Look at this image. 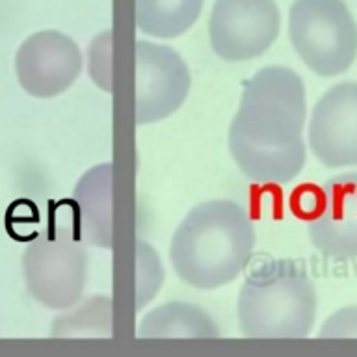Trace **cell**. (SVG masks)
Listing matches in <instances>:
<instances>
[{
  "mask_svg": "<svg viewBox=\"0 0 357 357\" xmlns=\"http://www.w3.org/2000/svg\"><path fill=\"white\" fill-rule=\"evenodd\" d=\"M305 84L294 69L262 67L242 88L238 110L229 125L231 156L245 177L259 184H287L307 160L303 127Z\"/></svg>",
  "mask_w": 357,
  "mask_h": 357,
  "instance_id": "obj_1",
  "label": "cell"
},
{
  "mask_svg": "<svg viewBox=\"0 0 357 357\" xmlns=\"http://www.w3.org/2000/svg\"><path fill=\"white\" fill-rule=\"evenodd\" d=\"M253 248L255 225L244 206L231 199H208L181 220L169 242V261L183 283L212 290L244 272Z\"/></svg>",
  "mask_w": 357,
  "mask_h": 357,
  "instance_id": "obj_2",
  "label": "cell"
},
{
  "mask_svg": "<svg viewBox=\"0 0 357 357\" xmlns=\"http://www.w3.org/2000/svg\"><path fill=\"white\" fill-rule=\"evenodd\" d=\"M317 309V284L294 259L257 264L236 301L240 331L248 339H305Z\"/></svg>",
  "mask_w": 357,
  "mask_h": 357,
  "instance_id": "obj_3",
  "label": "cell"
},
{
  "mask_svg": "<svg viewBox=\"0 0 357 357\" xmlns=\"http://www.w3.org/2000/svg\"><path fill=\"white\" fill-rule=\"evenodd\" d=\"M289 38L300 60L322 78L342 75L357 58V22L344 0H294Z\"/></svg>",
  "mask_w": 357,
  "mask_h": 357,
  "instance_id": "obj_4",
  "label": "cell"
},
{
  "mask_svg": "<svg viewBox=\"0 0 357 357\" xmlns=\"http://www.w3.org/2000/svg\"><path fill=\"white\" fill-rule=\"evenodd\" d=\"M22 273L33 300L52 311L80 301L88 279L86 242L69 225H49L26 245Z\"/></svg>",
  "mask_w": 357,
  "mask_h": 357,
  "instance_id": "obj_5",
  "label": "cell"
},
{
  "mask_svg": "<svg viewBox=\"0 0 357 357\" xmlns=\"http://www.w3.org/2000/svg\"><path fill=\"white\" fill-rule=\"evenodd\" d=\"M275 0H216L208 19L212 50L225 61H248L264 54L279 36Z\"/></svg>",
  "mask_w": 357,
  "mask_h": 357,
  "instance_id": "obj_6",
  "label": "cell"
},
{
  "mask_svg": "<svg viewBox=\"0 0 357 357\" xmlns=\"http://www.w3.org/2000/svg\"><path fill=\"white\" fill-rule=\"evenodd\" d=\"M192 75L177 50L167 45L136 43V123L153 125L183 106Z\"/></svg>",
  "mask_w": 357,
  "mask_h": 357,
  "instance_id": "obj_7",
  "label": "cell"
},
{
  "mask_svg": "<svg viewBox=\"0 0 357 357\" xmlns=\"http://www.w3.org/2000/svg\"><path fill=\"white\" fill-rule=\"evenodd\" d=\"M82 71V52L69 36L41 30L22 41L15 54V73L21 88L32 97L50 99L77 82Z\"/></svg>",
  "mask_w": 357,
  "mask_h": 357,
  "instance_id": "obj_8",
  "label": "cell"
},
{
  "mask_svg": "<svg viewBox=\"0 0 357 357\" xmlns=\"http://www.w3.org/2000/svg\"><path fill=\"white\" fill-rule=\"evenodd\" d=\"M307 233L324 257L357 259V172L335 175L320 186Z\"/></svg>",
  "mask_w": 357,
  "mask_h": 357,
  "instance_id": "obj_9",
  "label": "cell"
},
{
  "mask_svg": "<svg viewBox=\"0 0 357 357\" xmlns=\"http://www.w3.org/2000/svg\"><path fill=\"white\" fill-rule=\"evenodd\" d=\"M309 147L326 167L357 166V82L331 86L309 119Z\"/></svg>",
  "mask_w": 357,
  "mask_h": 357,
  "instance_id": "obj_10",
  "label": "cell"
},
{
  "mask_svg": "<svg viewBox=\"0 0 357 357\" xmlns=\"http://www.w3.org/2000/svg\"><path fill=\"white\" fill-rule=\"evenodd\" d=\"M112 162L84 173L73 192L80 238L95 248H112Z\"/></svg>",
  "mask_w": 357,
  "mask_h": 357,
  "instance_id": "obj_11",
  "label": "cell"
},
{
  "mask_svg": "<svg viewBox=\"0 0 357 357\" xmlns=\"http://www.w3.org/2000/svg\"><path fill=\"white\" fill-rule=\"evenodd\" d=\"M139 339H216L220 328L203 307L169 301L147 312L138 326Z\"/></svg>",
  "mask_w": 357,
  "mask_h": 357,
  "instance_id": "obj_12",
  "label": "cell"
},
{
  "mask_svg": "<svg viewBox=\"0 0 357 357\" xmlns=\"http://www.w3.org/2000/svg\"><path fill=\"white\" fill-rule=\"evenodd\" d=\"M203 2L205 0H136V26L153 38H178L199 19Z\"/></svg>",
  "mask_w": 357,
  "mask_h": 357,
  "instance_id": "obj_13",
  "label": "cell"
},
{
  "mask_svg": "<svg viewBox=\"0 0 357 357\" xmlns=\"http://www.w3.org/2000/svg\"><path fill=\"white\" fill-rule=\"evenodd\" d=\"M110 337L112 303L108 296H95L77 311L58 317L52 324V337Z\"/></svg>",
  "mask_w": 357,
  "mask_h": 357,
  "instance_id": "obj_14",
  "label": "cell"
},
{
  "mask_svg": "<svg viewBox=\"0 0 357 357\" xmlns=\"http://www.w3.org/2000/svg\"><path fill=\"white\" fill-rule=\"evenodd\" d=\"M136 307L144 309L155 298L164 279V270L155 248L144 240L136 242Z\"/></svg>",
  "mask_w": 357,
  "mask_h": 357,
  "instance_id": "obj_15",
  "label": "cell"
},
{
  "mask_svg": "<svg viewBox=\"0 0 357 357\" xmlns=\"http://www.w3.org/2000/svg\"><path fill=\"white\" fill-rule=\"evenodd\" d=\"M318 337L322 339H356L357 337V307H342L324 322Z\"/></svg>",
  "mask_w": 357,
  "mask_h": 357,
  "instance_id": "obj_16",
  "label": "cell"
}]
</instances>
